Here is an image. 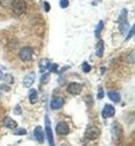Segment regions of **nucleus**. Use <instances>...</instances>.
<instances>
[{"mask_svg": "<svg viewBox=\"0 0 135 146\" xmlns=\"http://www.w3.org/2000/svg\"><path fill=\"white\" fill-rule=\"evenodd\" d=\"M119 23H120V31L122 35H126L128 31H129L130 25L129 22H128V11L126 9H124L121 13L120 16V20H119Z\"/></svg>", "mask_w": 135, "mask_h": 146, "instance_id": "obj_1", "label": "nucleus"}, {"mask_svg": "<svg viewBox=\"0 0 135 146\" xmlns=\"http://www.w3.org/2000/svg\"><path fill=\"white\" fill-rule=\"evenodd\" d=\"M45 134H46V138H47V141H48L49 143V146H55L53 131H52L51 122H50V119H49L48 115L45 116Z\"/></svg>", "mask_w": 135, "mask_h": 146, "instance_id": "obj_2", "label": "nucleus"}, {"mask_svg": "<svg viewBox=\"0 0 135 146\" xmlns=\"http://www.w3.org/2000/svg\"><path fill=\"white\" fill-rule=\"evenodd\" d=\"M12 6L14 14L17 16H21L26 11L27 4L25 0H14L12 3Z\"/></svg>", "mask_w": 135, "mask_h": 146, "instance_id": "obj_3", "label": "nucleus"}, {"mask_svg": "<svg viewBox=\"0 0 135 146\" xmlns=\"http://www.w3.org/2000/svg\"><path fill=\"white\" fill-rule=\"evenodd\" d=\"M32 48H30V47H23L20 50V52H19V58H21L23 62H28L32 58Z\"/></svg>", "mask_w": 135, "mask_h": 146, "instance_id": "obj_4", "label": "nucleus"}, {"mask_svg": "<svg viewBox=\"0 0 135 146\" xmlns=\"http://www.w3.org/2000/svg\"><path fill=\"white\" fill-rule=\"evenodd\" d=\"M100 136V129L96 126H90L85 131V139L87 140H96Z\"/></svg>", "mask_w": 135, "mask_h": 146, "instance_id": "obj_5", "label": "nucleus"}, {"mask_svg": "<svg viewBox=\"0 0 135 146\" xmlns=\"http://www.w3.org/2000/svg\"><path fill=\"white\" fill-rule=\"evenodd\" d=\"M82 85L81 84H78V82H71L69 86H68V92H69L70 94L72 95H79L82 92Z\"/></svg>", "mask_w": 135, "mask_h": 146, "instance_id": "obj_6", "label": "nucleus"}, {"mask_svg": "<svg viewBox=\"0 0 135 146\" xmlns=\"http://www.w3.org/2000/svg\"><path fill=\"white\" fill-rule=\"evenodd\" d=\"M56 133L60 136H66L70 133V127L69 125L67 124L66 122H59L56 125Z\"/></svg>", "mask_w": 135, "mask_h": 146, "instance_id": "obj_7", "label": "nucleus"}, {"mask_svg": "<svg viewBox=\"0 0 135 146\" xmlns=\"http://www.w3.org/2000/svg\"><path fill=\"white\" fill-rule=\"evenodd\" d=\"M115 114V109L111 104H105V107L102 111V117L104 119L110 118Z\"/></svg>", "mask_w": 135, "mask_h": 146, "instance_id": "obj_8", "label": "nucleus"}, {"mask_svg": "<svg viewBox=\"0 0 135 146\" xmlns=\"http://www.w3.org/2000/svg\"><path fill=\"white\" fill-rule=\"evenodd\" d=\"M34 80H36V74H34V72H30L24 77L23 84H24V86L26 88H30L34 84Z\"/></svg>", "mask_w": 135, "mask_h": 146, "instance_id": "obj_9", "label": "nucleus"}, {"mask_svg": "<svg viewBox=\"0 0 135 146\" xmlns=\"http://www.w3.org/2000/svg\"><path fill=\"white\" fill-rule=\"evenodd\" d=\"M33 135H34V138H36L38 142L42 144L44 143V140H45V137H44V131L41 126H36L34 128V131H33Z\"/></svg>", "mask_w": 135, "mask_h": 146, "instance_id": "obj_10", "label": "nucleus"}, {"mask_svg": "<svg viewBox=\"0 0 135 146\" xmlns=\"http://www.w3.org/2000/svg\"><path fill=\"white\" fill-rule=\"evenodd\" d=\"M63 106V99L60 97H55L53 98L50 102V107L52 110H58Z\"/></svg>", "mask_w": 135, "mask_h": 146, "instance_id": "obj_11", "label": "nucleus"}, {"mask_svg": "<svg viewBox=\"0 0 135 146\" xmlns=\"http://www.w3.org/2000/svg\"><path fill=\"white\" fill-rule=\"evenodd\" d=\"M3 125L7 128L15 129V128H17V126H18V123H17L15 120H13L12 118H9V117H5L4 120H3Z\"/></svg>", "mask_w": 135, "mask_h": 146, "instance_id": "obj_12", "label": "nucleus"}, {"mask_svg": "<svg viewBox=\"0 0 135 146\" xmlns=\"http://www.w3.org/2000/svg\"><path fill=\"white\" fill-rule=\"evenodd\" d=\"M107 95H108V98H109L111 101H113V102H115V104L120 102L121 95H120V93H119V92H117V91H109Z\"/></svg>", "mask_w": 135, "mask_h": 146, "instance_id": "obj_13", "label": "nucleus"}, {"mask_svg": "<svg viewBox=\"0 0 135 146\" xmlns=\"http://www.w3.org/2000/svg\"><path fill=\"white\" fill-rule=\"evenodd\" d=\"M103 53H104V42H103L102 40H100L96 46V54H97V56L102 58Z\"/></svg>", "mask_w": 135, "mask_h": 146, "instance_id": "obj_14", "label": "nucleus"}, {"mask_svg": "<svg viewBox=\"0 0 135 146\" xmlns=\"http://www.w3.org/2000/svg\"><path fill=\"white\" fill-rule=\"evenodd\" d=\"M50 62L47 60V58H43V60H41L39 63V67H40V70L42 71V72H44V71H46L47 69H49V67H50Z\"/></svg>", "mask_w": 135, "mask_h": 146, "instance_id": "obj_15", "label": "nucleus"}, {"mask_svg": "<svg viewBox=\"0 0 135 146\" xmlns=\"http://www.w3.org/2000/svg\"><path fill=\"white\" fill-rule=\"evenodd\" d=\"M29 101L30 104H36V101H38V91H36V89H31L29 91Z\"/></svg>", "mask_w": 135, "mask_h": 146, "instance_id": "obj_16", "label": "nucleus"}, {"mask_svg": "<svg viewBox=\"0 0 135 146\" xmlns=\"http://www.w3.org/2000/svg\"><path fill=\"white\" fill-rule=\"evenodd\" d=\"M103 28H104V22L101 20V21L98 23V25H97L96 31H95V35H96V36L98 39H100V36H101V33H102Z\"/></svg>", "mask_w": 135, "mask_h": 146, "instance_id": "obj_17", "label": "nucleus"}, {"mask_svg": "<svg viewBox=\"0 0 135 146\" xmlns=\"http://www.w3.org/2000/svg\"><path fill=\"white\" fill-rule=\"evenodd\" d=\"M92 70V67H90V65L86 62H84L83 64H82V71L85 73H88L90 71Z\"/></svg>", "mask_w": 135, "mask_h": 146, "instance_id": "obj_18", "label": "nucleus"}, {"mask_svg": "<svg viewBox=\"0 0 135 146\" xmlns=\"http://www.w3.org/2000/svg\"><path fill=\"white\" fill-rule=\"evenodd\" d=\"M126 60L128 63H130V64H134V51H133V50L130 52L129 54L127 55Z\"/></svg>", "mask_w": 135, "mask_h": 146, "instance_id": "obj_19", "label": "nucleus"}, {"mask_svg": "<svg viewBox=\"0 0 135 146\" xmlns=\"http://www.w3.org/2000/svg\"><path fill=\"white\" fill-rule=\"evenodd\" d=\"M14 134L17 135V136H21V135H26L27 134V131L25 128H18V129H16L15 131H14Z\"/></svg>", "mask_w": 135, "mask_h": 146, "instance_id": "obj_20", "label": "nucleus"}, {"mask_svg": "<svg viewBox=\"0 0 135 146\" xmlns=\"http://www.w3.org/2000/svg\"><path fill=\"white\" fill-rule=\"evenodd\" d=\"M69 4H70L69 0H60L59 1V5L61 9H67L69 6Z\"/></svg>", "mask_w": 135, "mask_h": 146, "instance_id": "obj_21", "label": "nucleus"}, {"mask_svg": "<svg viewBox=\"0 0 135 146\" xmlns=\"http://www.w3.org/2000/svg\"><path fill=\"white\" fill-rule=\"evenodd\" d=\"M14 114H15V115H18V116L22 114V109L19 104H17V106L14 108Z\"/></svg>", "mask_w": 135, "mask_h": 146, "instance_id": "obj_22", "label": "nucleus"}, {"mask_svg": "<svg viewBox=\"0 0 135 146\" xmlns=\"http://www.w3.org/2000/svg\"><path fill=\"white\" fill-rule=\"evenodd\" d=\"M134 31H135V27H134V26H132V27H131V31H128V36H126V41L130 40L133 36H134Z\"/></svg>", "mask_w": 135, "mask_h": 146, "instance_id": "obj_23", "label": "nucleus"}, {"mask_svg": "<svg viewBox=\"0 0 135 146\" xmlns=\"http://www.w3.org/2000/svg\"><path fill=\"white\" fill-rule=\"evenodd\" d=\"M57 68H58V65L57 64H51L50 67H49V71H50V72H54V71L57 70Z\"/></svg>", "mask_w": 135, "mask_h": 146, "instance_id": "obj_24", "label": "nucleus"}, {"mask_svg": "<svg viewBox=\"0 0 135 146\" xmlns=\"http://www.w3.org/2000/svg\"><path fill=\"white\" fill-rule=\"evenodd\" d=\"M48 78H49V73H46V74H44V76H43L42 78H41V82H42L43 84H46Z\"/></svg>", "mask_w": 135, "mask_h": 146, "instance_id": "obj_25", "label": "nucleus"}, {"mask_svg": "<svg viewBox=\"0 0 135 146\" xmlns=\"http://www.w3.org/2000/svg\"><path fill=\"white\" fill-rule=\"evenodd\" d=\"M103 96H104V92H103L102 87H99V95H98V98L99 99H102Z\"/></svg>", "mask_w": 135, "mask_h": 146, "instance_id": "obj_26", "label": "nucleus"}, {"mask_svg": "<svg viewBox=\"0 0 135 146\" xmlns=\"http://www.w3.org/2000/svg\"><path fill=\"white\" fill-rule=\"evenodd\" d=\"M44 6H45L46 12H49V11H50V3L49 2H44Z\"/></svg>", "mask_w": 135, "mask_h": 146, "instance_id": "obj_27", "label": "nucleus"}, {"mask_svg": "<svg viewBox=\"0 0 135 146\" xmlns=\"http://www.w3.org/2000/svg\"><path fill=\"white\" fill-rule=\"evenodd\" d=\"M3 77V73H2V71L0 70V80H1V78Z\"/></svg>", "mask_w": 135, "mask_h": 146, "instance_id": "obj_28", "label": "nucleus"}]
</instances>
